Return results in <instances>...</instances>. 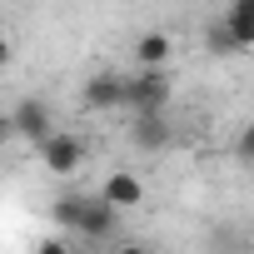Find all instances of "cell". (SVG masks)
<instances>
[{
	"instance_id": "5",
	"label": "cell",
	"mask_w": 254,
	"mask_h": 254,
	"mask_svg": "<svg viewBox=\"0 0 254 254\" xmlns=\"http://www.w3.org/2000/svg\"><path fill=\"white\" fill-rule=\"evenodd\" d=\"M40 165L50 170V175H75L80 165H85V145H80V135H50L45 145H40Z\"/></svg>"
},
{
	"instance_id": "11",
	"label": "cell",
	"mask_w": 254,
	"mask_h": 254,
	"mask_svg": "<svg viewBox=\"0 0 254 254\" xmlns=\"http://www.w3.org/2000/svg\"><path fill=\"white\" fill-rule=\"evenodd\" d=\"M234 160L239 165H254V125H244L239 140H234Z\"/></svg>"
},
{
	"instance_id": "7",
	"label": "cell",
	"mask_w": 254,
	"mask_h": 254,
	"mask_svg": "<svg viewBox=\"0 0 254 254\" xmlns=\"http://www.w3.org/2000/svg\"><path fill=\"white\" fill-rule=\"evenodd\" d=\"M100 194H105L115 209H135V204L145 199V185H140L135 175H125V170H120V175H110V180H105V190H100Z\"/></svg>"
},
{
	"instance_id": "4",
	"label": "cell",
	"mask_w": 254,
	"mask_h": 254,
	"mask_svg": "<svg viewBox=\"0 0 254 254\" xmlns=\"http://www.w3.org/2000/svg\"><path fill=\"white\" fill-rule=\"evenodd\" d=\"M80 100H85V110H120L125 100H130V75H120V70H100V75L85 80Z\"/></svg>"
},
{
	"instance_id": "12",
	"label": "cell",
	"mask_w": 254,
	"mask_h": 254,
	"mask_svg": "<svg viewBox=\"0 0 254 254\" xmlns=\"http://www.w3.org/2000/svg\"><path fill=\"white\" fill-rule=\"evenodd\" d=\"M249 224H254V209H249Z\"/></svg>"
},
{
	"instance_id": "3",
	"label": "cell",
	"mask_w": 254,
	"mask_h": 254,
	"mask_svg": "<svg viewBox=\"0 0 254 254\" xmlns=\"http://www.w3.org/2000/svg\"><path fill=\"white\" fill-rule=\"evenodd\" d=\"M10 120H15V140H25V145H35V150L55 135V115H50V105L35 100V95L20 100V105L10 110Z\"/></svg>"
},
{
	"instance_id": "10",
	"label": "cell",
	"mask_w": 254,
	"mask_h": 254,
	"mask_svg": "<svg viewBox=\"0 0 254 254\" xmlns=\"http://www.w3.org/2000/svg\"><path fill=\"white\" fill-rule=\"evenodd\" d=\"M204 50H209L214 60H229V55H239L244 45L234 40V30H229V25H224V15H219V20H209V30H204Z\"/></svg>"
},
{
	"instance_id": "6",
	"label": "cell",
	"mask_w": 254,
	"mask_h": 254,
	"mask_svg": "<svg viewBox=\"0 0 254 254\" xmlns=\"http://www.w3.org/2000/svg\"><path fill=\"white\" fill-rule=\"evenodd\" d=\"M170 120L165 115H135V150H145V155H155V150H165L170 145Z\"/></svg>"
},
{
	"instance_id": "2",
	"label": "cell",
	"mask_w": 254,
	"mask_h": 254,
	"mask_svg": "<svg viewBox=\"0 0 254 254\" xmlns=\"http://www.w3.org/2000/svg\"><path fill=\"white\" fill-rule=\"evenodd\" d=\"M165 105H170V75H165V65H140V75L130 80L125 110H135V115H165Z\"/></svg>"
},
{
	"instance_id": "8",
	"label": "cell",
	"mask_w": 254,
	"mask_h": 254,
	"mask_svg": "<svg viewBox=\"0 0 254 254\" xmlns=\"http://www.w3.org/2000/svg\"><path fill=\"white\" fill-rule=\"evenodd\" d=\"M224 25L234 30V40L244 50H254V0H229L224 5Z\"/></svg>"
},
{
	"instance_id": "1",
	"label": "cell",
	"mask_w": 254,
	"mask_h": 254,
	"mask_svg": "<svg viewBox=\"0 0 254 254\" xmlns=\"http://www.w3.org/2000/svg\"><path fill=\"white\" fill-rule=\"evenodd\" d=\"M50 219L65 224V229H80L85 239H110L115 224H120V209L105 194H65V199L50 204Z\"/></svg>"
},
{
	"instance_id": "9",
	"label": "cell",
	"mask_w": 254,
	"mask_h": 254,
	"mask_svg": "<svg viewBox=\"0 0 254 254\" xmlns=\"http://www.w3.org/2000/svg\"><path fill=\"white\" fill-rule=\"evenodd\" d=\"M170 55H175V40H170L165 30H150V35L135 40V60H140V65H165Z\"/></svg>"
}]
</instances>
